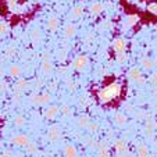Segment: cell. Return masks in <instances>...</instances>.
I'll return each mask as SVG.
<instances>
[{"mask_svg": "<svg viewBox=\"0 0 157 157\" xmlns=\"http://www.w3.org/2000/svg\"><path fill=\"white\" fill-rule=\"evenodd\" d=\"M121 93V85L118 83H110V85L104 86L103 89L99 90V99L101 103H109L113 99L118 98Z\"/></svg>", "mask_w": 157, "mask_h": 157, "instance_id": "6da1fadb", "label": "cell"}, {"mask_svg": "<svg viewBox=\"0 0 157 157\" xmlns=\"http://www.w3.org/2000/svg\"><path fill=\"white\" fill-rule=\"evenodd\" d=\"M128 77H129L132 81H135L138 85H145L146 83L145 77L142 75V72H140V70L138 68V67H132V68L128 71Z\"/></svg>", "mask_w": 157, "mask_h": 157, "instance_id": "7a4b0ae2", "label": "cell"}, {"mask_svg": "<svg viewBox=\"0 0 157 157\" xmlns=\"http://www.w3.org/2000/svg\"><path fill=\"white\" fill-rule=\"evenodd\" d=\"M52 101V96L49 93H40V95H32L31 96V103L38 104V106H44Z\"/></svg>", "mask_w": 157, "mask_h": 157, "instance_id": "3957f363", "label": "cell"}, {"mask_svg": "<svg viewBox=\"0 0 157 157\" xmlns=\"http://www.w3.org/2000/svg\"><path fill=\"white\" fill-rule=\"evenodd\" d=\"M46 138H48L50 142H57V140L61 138V128H60L59 125H52V127H49Z\"/></svg>", "mask_w": 157, "mask_h": 157, "instance_id": "277c9868", "label": "cell"}, {"mask_svg": "<svg viewBox=\"0 0 157 157\" xmlns=\"http://www.w3.org/2000/svg\"><path fill=\"white\" fill-rule=\"evenodd\" d=\"M88 64H89V59L86 56H83V54L78 56L77 59L74 60V68L78 70V71H82V70H85L86 67H88Z\"/></svg>", "mask_w": 157, "mask_h": 157, "instance_id": "5b68a950", "label": "cell"}, {"mask_svg": "<svg viewBox=\"0 0 157 157\" xmlns=\"http://www.w3.org/2000/svg\"><path fill=\"white\" fill-rule=\"evenodd\" d=\"M11 142L14 143V145H17V146H21V147H27V145L31 142V140H29V138H28L27 135L21 133V135H15V136H13Z\"/></svg>", "mask_w": 157, "mask_h": 157, "instance_id": "8992f818", "label": "cell"}, {"mask_svg": "<svg viewBox=\"0 0 157 157\" xmlns=\"http://www.w3.org/2000/svg\"><path fill=\"white\" fill-rule=\"evenodd\" d=\"M60 111H61V110H60L57 106H49L48 110L44 111V117H46L48 120H54Z\"/></svg>", "mask_w": 157, "mask_h": 157, "instance_id": "52a82bcc", "label": "cell"}, {"mask_svg": "<svg viewBox=\"0 0 157 157\" xmlns=\"http://www.w3.org/2000/svg\"><path fill=\"white\" fill-rule=\"evenodd\" d=\"M113 49H114V52H124L125 49H127V40L125 39H121V38H118V39H114V42H113Z\"/></svg>", "mask_w": 157, "mask_h": 157, "instance_id": "ba28073f", "label": "cell"}, {"mask_svg": "<svg viewBox=\"0 0 157 157\" xmlns=\"http://www.w3.org/2000/svg\"><path fill=\"white\" fill-rule=\"evenodd\" d=\"M31 40H32L33 46H39V43H40V40H42V33L38 28H33V29L31 31Z\"/></svg>", "mask_w": 157, "mask_h": 157, "instance_id": "9c48e42d", "label": "cell"}, {"mask_svg": "<svg viewBox=\"0 0 157 157\" xmlns=\"http://www.w3.org/2000/svg\"><path fill=\"white\" fill-rule=\"evenodd\" d=\"M52 70H53V65H52L50 59H49V56H44L43 61H42V71H43V74H50Z\"/></svg>", "mask_w": 157, "mask_h": 157, "instance_id": "30bf717a", "label": "cell"}, {"mask_svg": "<svg viewBox=\"0 0 157 157\" xmlns=\"http://www.w3.org/2000/svg\"><path fill=\"white\" fill-rule=\"evenodd\" d=\"M77 154H78V151L72 143L65 145V147H64V156L65 157H77Z\"/></svg>", "mask_w": 157, "mask_h": 157, "instance_id": "8fae6325", "label": "cell"}, {"mask_svg": "<svg viewBox=\"0 0 157 157\" xmlns=\"http://www.w3.org/2000/svg\"><path fill=\"white\" fill-rule=\"evenodd\" d=\"M127 121H128L127 116L122 114V113H117L116 116H114V122H116L118 127H124V125H127Z\"/></svg>", "mask_w": 157, "mask_h": 157, "instance_id": "7c38bea8", "label": "cell"}, {"mask_svg": "<svg viewBox=\"0 0 157 157\" xmlns=\"http://www.w3.org/2000/svg\"><path fill=\"white\" fill-rule=\"evenodd\" d=\"M136 154L138 157H149V147L145 143H139L136 147Z\"/></svg>", "mask_w": 157, "mask_h": 157, "instance_id": "4fadbf2b", "label": "cell"}, {"mask_svg": "<svg viewBox=\"0 0 157 157\" xmlns=\"http://www.w3.org/2000/svg\"><path fill=\"white\" fill-rule=\"evenodd\" d=\"M114 149H116L117 154L125 153V151H127V142H124V140H117V142L114 143Z\"/></svg>", "mask_w": 157, "mask_h": 157, "instance_id": "5bb4252c", "label": "cell"}, {"mask_svg": "<svg viewBox=\"0 0 157 157\" xmlns=\"http://www.w3.org/2000/svg\"><path fill=\"white\" fill-rule=\"evenodd\" d=\"M75 33H77V25L75 24H67V27H65V29H64L65 38H72Z\"/></svg>", "mask_w": 157, "mask_h": 157, "instance_id": "9a60e30c", "label": "cell"}, {"mask_svg": "<svg viewBox=\"0 0 157 157\" xmlns=\"http://www.w3.org/2000/svg\"><path fill=\"white\" fill-rule=\"evenodd\" d=\"M9 74H10V77H13V78H18V77L21 75L20 65H17V64L9 65Z\"/></svg>", "mask_w": 157, "mask_h": 157, "instance_id": "2e32d148", "label": "cell"}, {"mask_svg": "<svg viewBox=\"0 0 157 157\" xmlns=\"http://www.w3.org/2000/svg\"><path fill=\"white\" fill-rule=\"evenodd\" d=\"M104 9V6L101 3H99V2H96V3H92L90 6H89V11H90V14H99V13H101Z\"/></svg>", "mask_w": 157, "mask_h": 157, "instance_id": "e0dca14e", "label": "cell"}, {"mask_svg": "<svg viewBox=\"0 0 157 157\" xmlns=\"http://www.w3.org/2000/svg\"><path fill=\"white\" fill-rule=\"evenodd\" d=\"M140 65H142L143 70H151L154 67V61H151L150 59H147V57H143V59H140Z\"/></svg>", "mask_w": 157, "mask_h": 157, "instance_id": "ac0fdd59", "label": "cell"}, {"mask_svg": "<svg viewBox=\"0 0 157 157\" xmlns=\"http://www.w3.org/2000/svg\"><path fill=\"white\" fill-rule=\"evenodd\" d=\"M90 124V118L88 116H81L77 120V125L79 128H88V125Z\"/></svg>", "mask_w": 157, "mask_h": 157, "instance_id": "d6986e66", "label": "cell"}, {"mask_svg": "<svg viewBox=\"0 0 157 157\" xmlns=\"http://www.w3.org/2000/svg\"><path fill=\"white\" fill-rule=\"evenodd\" d=\"M48 27H49V29L56 31L57 28H59V18L57 17H50L49 18V21H48Z\"/></svg>", "mask_w": 157, "mask_h": 157, "instance_id": "ffe728a7", "label": "cell"}, {"mask_svg": "<svg viewBox=\"0 0 157 157\" xmlns=\"http://www.w3.org/2000/svg\"><path fill=\"white\" fill-rule=\"evenodd\" d=\"M116 60H117V63H118V64H125V63H127V60H128V54L125 53V50L124 52H118V53H117V56H116Z\"/></svg>", "mask_w": 157, "mask_h": 157, "instance_id": "44dd1931", "label": "cell"}, {"mask_svg": "<svg viewBox=\"0 0 157 157\" xmlns=\"http://www.w3.org/2000/svg\"><path fill=\"white\" fill-rule=\"evenodd\" d=\"M25 86H27V81H25L24 78H20V79H18V82L15 83V86H14V90L17 93H20L22 89H25Z\"/></svg>", "mask_w": 157, "mask_h": 157, "instance_id": "7402d4cb", "label": "cell"}, {"mask_svg": "<svg viewBox=\"0 0 157 157\" xmlns=\"http://www.w3.org/2000/svg\"><path fill=\"white\" fill-rule=\"evenodd\" d=\"M82 14H83V7H81V6H77L71 10V15L74 18H79Z\"/></svg>", "mask_w": 157, "mask_h": 157, "instance_id": "603a6c76", "label": "cell"}, {"mask_svg": "<svg viewBox=\"0 0 157 157\" xmlns=\"http://www.w3.org/2000/svg\"><path fill=\"white\" fill-rule=\"evenodd\" d=\"M136 22H138V17H136V15H128V17H127V27L128 28L133 27Z\"/></svg>", "mask_w": 157, "mask_h": 157, "instance_id": "cb8c5ba5", "label": "cell"}, {"mask_svg": "<svg viewBox=\"0 0 157 157\" xmlns=\"http://www.w3.org/2000/svg\"><path fill=\"white\" fill-rule=\"evenodd\" d=\"M147 11L151 15H157V2H151L147 4Z\"/></svg>", "mask_w": 157, "mask_h": 157, "instance_id": "d4e9b609", "label": "cell"}, {"mask_svg": "<svg viewBox=\"0 0 157 157\" xmlns=\"http://www.w3.org/2000/svg\"><path fill=\"white\" fill-rule=\"evenodd\" d=\"M99 157H110L106 145H100V146H99Z\"/></svg>", "mask_w": 157, "mask_h": 157, "instance_id": "484cf974", "label": "cell"}, {"mask_svg": "<svg viewBox=\"0 0 157 157\" xmlns=\"http://www.w3.org/2000/svg\"><path fill=\"white\" fill-rule=\"evenodd\" d=\"M27 151L29 154H33V153H36V151H38V146H36V143H33V142H29L27 145Z\"/></svg>", "mask_w": 157, "mask_h": 157, "instance_id": "4316f807", "label": "cell"}, {"mask_svg": "<svg viewBox=\"0 0 157 157\" xmlns=\"http://www.w3.org/2000/svg\"><path fill=\"white\" fill-rule=\"evenodd\" d=\"M154 128H156V124H154L153 121H147V124H146V135H151L154 131Z\"/></svg>", "mask_w": 157, "mask_h": 157, "instance_id": "83f0119b", "label": "cell"}, {"mask_svg": "<svg viewBox=\"0 0 157 157\" xmlns=\"http://www.w3.org/2000/svg\"><path fill=\"white\" fill-rule=\"evenodd\" d=\"M25 124V118L22 116H17V117H14V125L15 127H22V125Z\"/></svg>", "mask_w": 157, "mask_h": 157, "instance_id": "f1b7e54d", "label": "cell"}, {"mask_svg": "<svg viewBox=\"0 0 157 157\" xmlns=\"http://www.w3.org/2000/svg\"><path fill=\"white\" fill-rule=\"evenodd\" d=\"M9 32V25L4 21H0V35H6Z\"/></svg>", "mask_w": 157, "mask_h": 157, "instance_id": "f546056e", "label": "cell"}, {"mask_svg": "<svg viewBox=\"0 0 157 157\" xmlns=\"http://www.w3.org/2000/svg\"><path fill=\"white\" fill-rule=\"evenodd\" d=\"M60 110H61V113L64 114V116H71L72 114V110L70 106H67V104H64V106L60 107Z\"/></svg>", "mask_w": 157, "mask_h": 157, "instance_id": "4dcf8cb0", "label": "cell"}, {"mask_svg": "<svg viewBox=\"0 0 157 157\" xmlns=\"http://www.w3.org/2000/svg\"><path fill=\"white\" fill-rule=\"evenodd\" d=\"M88 129L90 131V132H98V129H99V124H96V122H92V121H90V124L88 125Z\"/></svg>", "mask_w": 157, "mask_h": 157, "instance_id": "1f68e13d", "label": "cell"}, {"mask_svg": "<svg viewBox=\"0 0 157 157\" xmlns=\"http://www.w3.org/2000/svg\"><path fill=\"white\" fill-rule=\"evenodd\" d=\"M149 82H150V85L157 86V72H154V74H151L149 77Z\"/></svg>", "mask_w": 157, "mask_h": 157, "instance_id": "d6a6232c", "label": "cell"}, {"mask_svg": "<svg viewBox=\"0 0 157 157\" xmlns=\"http://www.w3.org/2000/svg\"><path fill=\"white\" fill-rule=\"evenodd\" d=\"M0 157H15V156H14V153H11V151L6 150V151H3V153L0 154Z\"/></svg>", "mask_w": 157, "mask_h": 157, "instance_id": "836d02e7", "label": "cell"}, {"mask_svg": "<svg viewBox=\"0 0 157 157\" xmlns=\"http://www.w3.org/2000/svg\"><path fill=\"white\" fill-rule=\"evenodd\" d=\"M14 53H15V49H14V48H10L9 50L6 52V57H11Z\"/></svg>", "mask_w": 157, "mask_h": 157, "instance_id": "e575fe53", "label": "cell"}, {"mask_svg": "<svg viewBox=\"0 0 157 157\" xmlns=\"http://www.w3.org/2000/svg\"><path fill=\"white\" fill-rule=\"evenodd\" d=\"M7 2H9V3H10V6H13V4H15V3H17V0H7Z\"/></svg>", "mask_w": 157, "mask_h": 157, "instance_id": "d590c367", "label": "cell"}, {"mask_svg": "<svg viewBox=\"0 0 157 157\" xmlns=\"http://www.w3.org/2000/svg\"><path fill=\"white\" fill-rule=\"evenodd\" d=\"M124 157H135V156H133V154H132V153H128V154H127V156H124Z\"/></svg>", "mask_w": 157, "mask_h": 157, "instance_id": "8d00e7d4", "label": "cell"}, {"mask_svg": "<svg viewBox=\"0 0 157 157\" xmlns=\"http://www.w3.org/2000/svg\"><path fill=\"white\" fill-rule=\"evenodd\" d=\"M154 64H156V65H157V59H156V60H154Z\"/></svg>", "mask_w": 157, "mask_h": 157, "instance_id": "74e56055", "label": "cell"}, {"mask_svg": "<svg viewBox=\"0 0 157 157\" xmlns=\"http://www.w3.org/2000/svg\"><path fill=\"white\" fill-rule=\"evenodd\" d=\"M156 107H157V104H156Z\"/></svg>", "mask_w": 157, "mask_h": 157, "instance_id": "f35d334b", "label": "cell"}, {"mask_svg": "<svg viewBox=\"0 0 157 157\" xmlns=\"http://www.w3.org/2000/svg\"><path fill=\"white\" fill-rule=\"evenodd\" d=\"M0 21H2V20H0Z\"/></svg>", "mask_w": 157, "mask_h": 157, "instance_id": "ab89813d", "label": "cell"}]
</instances>
